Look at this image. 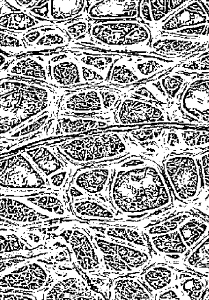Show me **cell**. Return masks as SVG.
<instances>
[{"instance_id":"obj_1","label":"cell","mask_w":209,"mask_h":300,"mask_svg":"<svg viewBox=\"0 0 209 300\" xmlns=\"http://www.w3.org/2000/svg\"><path fill=\"white\" fill-rule=\"evenodd\" d=\"M116 208L124 214L151 212L169 205V188L156 165L140 163L119 169L111 184Z\"/></svg>"},{"instance_id":"obj_2","label":"cell","mask_w":209,"mask_h":300,"mask_svg":"<svg viewBox=\"0 0 209 300\" xmlns=\"http://www.w3.org/2000/svg\"><path fill=\"white\" fill-rule=\"evenodd\" d=\"M88 47L104 50L138 49L150 45L148 27L140 20H90Z\"/></svg>"},{"instance_id":"obj_3","label":"cell","mask_w":209,"mask_h":300,"mask_svg":"<svg viewBox=\"0 0 209 300\" xmlns=\"http://www.w3.org/2000/svg\"><path fill=\"white\" fill-rule=\"evenodd\" d=\"M59 148L71 160L81 163L117 157L128 149L121 135L114 132L71 139Z\"/></svg>"},{"instance_id":"obj_4","label":"cell","mask_w":209,"mask_h":300,"mask_svg":"<svg viewBox=\"0 0 209 300\" xmlns=\"http://www.w3.org/2000/svg\"><path fill=\"white\" fill-rule=\"evenodd\" d=\"M166 175L176 196L181 201L196 199L201 191V178L196 159L188 155H174L164 162Z\"/></svg>"},{"instance_id":"obj_5","label":"cell","mask_w":209,"mask_h":300,"mask_svg":"<svg viewBox=\"0 0 209 300\" xmlns=\"http://www.w3.org/2000/svg\"><path fill=\"white\" fill-rule=\"evenodd\" d=\"M45 179L25 154L20 153L1 160V187L39 188L47 185L46 182L48 181Z\"/></svg>"},{"instance_id":"obj_6","label":"cell","mask_w":209,"mask_h":300,"mask_svg":"<svg viewBox=\"0 0 209 300\" xmlns=\"http://www.w3.org/2000/svg\"><path fill=\"white\" fill-rule=\"evenodd\" d=\"M52 54L49 62L52 86L74 90L86 85L82 76L81 65L71 51H53Z\"/></svg>"},{"instance_id":"obj_7","label":"cell","mask_w":209,"mask_h":300,"mask_svg":"<svg viewBox=\"0 0 209 300\" xmlns=\"http://www.w3.org/2000/svg\"><path fill=\"white\" fill-rule=\"evenodd\" d=\"M52 57V53L28 54L18 56L0 71V79L17 77L51 86L49 62Z\"/></svg>"},{"instance_id":"obj_8","label":"cell","mask_w":209,"mask_h":300,"mask_svg":"<svg viewBox=\"0 0 209 300\" xmlns=\"http://www.w3.org/2000/svg\"><path fill=\"white\" fill-rule=\"evenodd\" d=\"M115 119L123 125L168 121L167 114L159 106L133 97L121 101L115 112Z\"/></svg>"},{"instance_id":"obj_9","label":"cell","mask_w":209,"mask_h":300,"mask_svg":"<svg viewBox=\"0 0 209 300\" xmlns=\"http://www.w3.org/2000/svg\"><path fill=\"white\" fill-rule=\"evenodd\" d=\"M180 103L187 117L199 124L209 126V79L197 80L186 86Z\"/></svg>"},{"instance_id":"obj_10","label":"cell","mask_w":209,"mask_h":300,"mask_svg":"<svg viewBox=\"0 0 209 300\" xmlns=\"http://www.w3.org/2000/svg\"><path fill=\"white\" fill-rule=\"evenodd\" d=\"M139 3L134 0H88L86 12L92 21L140 20Z\"/></svg>"},{"instance_id":"obj_11","label":"cell","mask_w":209,"mask_h":300,"mask_svg":"<svg viewBox=\"0 0 209 300\" xmlns=\"http://www.w3.org/2000/svg\"><path fill=\"white\" fill-rule=\"evenodd\" d=\"M60 111L61 113L105 112L100 89H67L60 101Z\"/></svg>"},{"instance_id":"obj_12","label":"cell","mask_w":209,"mask_h":300,"mask_svg":"<svg viewBox=\"0 0 209 300\" xmlns=\"http://www.w3.org/2000/svg\"><path fill=\"white\" fill-rule=\"evenodd\" d=\"M97 243L103 254L111 257L123 269L132 271L139 269L149 261L148 254L142 249L99 239Z\"/></svg>"},{"instance_id":"obj_13","label":"cell","mask_w":209,"mask_h":300,"mask_svg":"<svg viewBox=\"0 0 209 300\" xmlns=\"http://www.w3.org/2000/svg\"><path fill=\"white\" fill-rule=\"evenodd\" d=\"M209 24V17L198 1H189L161 23L164 33L184 28Z\"/></svg>"},{"instance_id":"obj_14","label":"cell","mask_w":209,"mask_h":300,"mask_svg":"<svg viewBox=\"0 0 209 300\" xmlns=\"http://www.w3.org/2000/svg\"><path fill=\"white\" fill-rule=\"evenodd\" d=\"M111 177V170L106 167L84 169L76 173L74 184L81 192L97 194L103 191Z\"/></svg>"},{"instance_id":"obj_15","label":"cell","mask_w":209,"mask_h":300,"mask_svg":"<svg viewBox=\"0 0 209 300\" xmlns=\"http://www.w3.org/2000/svg\"><path fill=\"white\" fill-rule=\"evenodd\" d=\"M0 30L24 33L32 29L52 26L55 22L37 19L27 11L16 10L0 15Z\"/></svg>"},{"instance_id":"obj_16","label":"cell","mask_w":209,"mask_h":300,"mask_svg":"<svg viewBox=\"0 0 209 300\" xmlns=\"http://www.w3.org/2000/svg\"><path fill=\"white\" fill-rule=\"evenodd\" d=\"M162 38L152 40L150 48L157 54L187 55L189 51L196 49L201 42L189 40V38L175 36L164 35ZM192 40V39H191Z\"/></svg>"},{"instance_id":"obj_17","label":"cell","mask_w":209,"mask_h":300,"mask_svg":"<svg viewBox=\"0 0 209 300\" xmlns=\"http://www.w3.org/2000/svg\"><path fill=\"white\" fill-rule=\"evenodd\" d=\"M24 153L47 179L54 173L66 170L65 164L46 146L30 149Z\"/></svg>"},{"instance_id":"obj_18","label":"cell","mask_w":209,"mask_h":300,"mask_svg":"<svg viewBox=\"0 0 209 300\" xmlns=\"http://www.w3.org/2000/svg\"><path fill=\"white\" fill-rule=\"evenodd\" d=\"M150 242L154 250L168 257H182L189 250L177 229L163 234L150 235Z\"/></svg>"},{"instance_id":"obj_19","label":"cell","mask_w":209,"mask_h":300,"mask_svg":"<svg viewBox=\"0 0 209 300\" xmlns=\"http://www.w3.org/2000/svg\"><path fill=\"white\" fill-rule=\"evenodd\" d=\"M70 43L66 33L55 25L50 26L37 42L29 48V54L45 50H62Z\"/></svg>"},{"instance_id":"obj_20","label":"cell","mask_w":209,"mask_h":300,"mask_svg":"<svg viewBox=\"0 0 209 300\" xmlns=\"http://www.w3.org/2000/svg\"><path fill=\"white\" fill-rule=\"evenodd\" d=\"M88 0H52V22H62L72 20L83 15L86 10Z\"/></svg>"},{"instance_id":"obj_21","label":"cell","mask_w":209,"mask_h":300,"mask_svg":"<svg viewBox=\"0 0 209 300\" xmlns=\"http://www.w3.org/2000/svg\"><path fill=\"white\" fill-rule=\"evenodd\" d=\"M188 250L193 248L209 232V225L196 217L187 218L177 227Z\"/></svg>"},{"instance_id":"obj_22","label":"cell","mask_w":209,"mask_h":300,"mask_svg":"<svg viewBox=\"0 0 209 300\" xmlns=\"http://www.w3.org/2000/svg\"><path fill=\"white\" fill-rule=\"evenodd\" d=\"M56 123V134L80 132L106 125V122L95 119L68 116L58 118Z\"/></svg>"},{"instance_id":"obj_23","label":"cell","mask_w":209,"mask_h":300,"mask_svg":"<svg viewBox=\"0 0 209 300\" xmlns=\"http://www.w3.org/2000/svg\"><path fill=\"white\" fill-rule=\"evenodd\" d=\"M116 300H151L148 291L137 280L131 278L116 280L113 286Z\"/></svg>"},{"instance_id":"obj_24","label":"cell","mask_w":209,"mask_h":300,"mask_svg":"<svg viewBox=\"0 0 209 300\" xmlns=\"http://www.w3.org/2000/svg\"><path fill=\"white\" fill-rule=\"evenodd\" d=\"M141 80L133 68L131 61L120 58L113 64L103 85H129Z\"/></svg>"},{"instance_id":"obj_25","label":"cell","mask_w":209,"mask_h":300,"mask_svg":"<svg viewBox=\"0 0 209 300\" xmlns=\"http://www.w3.org/2000/svg\"><path fill=\"white\" fill-rule=\"evenodd\" d=\"M174 271L170 268L163 265L150 267L143 275L145 284L157 293L169 288L175 281Z\"/></svg>"},{"instance_id":"obj_26","label":"cell","mask_w":209,"mask_h":300,"mask_svg":"<svg viewBox=\"0 0 209 300\" xmlns=\"http://www.w3.org/2000/svg\"><path fill=\"white\" fill-rule=\"evenodd\" d=\"M82 65L95 70L106 80L114 62L121 56L104 53L89 54L71 52Z\"/></svg>"},{"instance_id":"obj_27","label":"cell","mask_w":209,"mask_h":300,"mask_svg":"<svg viewBox=\"0 0 209 300\" xmlns=\"http://www.w3.org/2000/svg\"><path fill=\"white\" fill-rule=\"evenodd\" d=\"M74 250L79 264L85 270L98 268V257L87 237L83 233L76 232Z\"/></svg>"},{"instance_id":"obj_28","label":"cell","mask_w":209,"mask_h":300,"mask_svg":"<svg viewBox=\"0 0 209 300\" xmlns=\"http://www.w3.org/2000/svg\"><path fill=\"white\" fill-rule=\"evenodd\" d=\"M55 24L68 35L70 41V44L84 43L88 38L90 24L86 11L78 18L65 22H55Z\"/></svg>"},{"instance_id":"obj_29","label":"cell","mask_w":209,"mask_h":300,"mask_svg":"<svg viewBox=\"0 0 209 300\" xmlns=\"http://www.w3.org/2000/svg\"><path fill=\"white\" fill-rule=\"evenodd\" d=\"M1 52L9 56L29 54L28 47L23 40V33L0 30Z\"/></svg>"},{"instance_id":"obj_30","label":"cell","mask_w":209,"mask_h":300,"mask_svg":"<svg viewBox=\"0 0 209 300\" xmlns=\"http://www.w3.org/2000/svg\"><path fill=\"white\" fill-rule=\"evenodd\" d=\"M188 1L177 0H148L153 24L162 23Z\"/></svg>"},{"instance_id":"obj_31","label":"cell","mask_w":209,"mask_h":300,"mask_svg":"<svg viewBox=\"0 0 209 300\" xmlns=\"http://www.w3.org/2000/svg\"><path fill=\"white\" fill-rule=\"evenodd\" d=\"M173 62L172 60L151 57L136 58L134 61L132 60L131 63L136 73L142 80L163 72L165 70V63Z\"/></svg>"},{"instance_id":"obj_32","label":"cell","mask_w":209,"mask_h":300,"mask_svg":"<svg viewBox=\"0 0 209 300\" xmlns=\"http://www.w3.org/2000/svg\"><path fill=\"white\" fill-rule=\"evenodd\" d=\"M185 263L193 269L209 273V235L188 255Z\"/></svg>"},{"instance_id":"obj_33","label":"cell","mask_w":209,"mask_h":300,"mask_svg":"<svg viewBox=\"0 0 209 300\" xmlns=\"http://www.w3.org/2000/svg\"><path fill=\"white\" fill-rule=\"evenodd\" d=\"M205 280L190 275H184L178 283V290L184 299H200L206 289Z\"/></svg>"},{"instance_id":"obj_34","label":"cell","mask_w":209,"mask_h":300,"mask_svg":"<svg viewBox=\"0 0 209 300\" xmlns=\"http://www.w3.org/2000/svg\"><path fill=\"white\" fill-rule=\"evenodd\" d=\"M76 213L83 216L104 218H114L115 214L110 210L99 202L83 200L74 204Z\"/></svg>"},{"instance_id":"obj_35","label":"cell","mask_w":209,"mask_h":300,"mask_svg":"<svg viewBox=\"0 0 209 300\" xmlns=\"http://www.w3.org/2000/svg\"><path fill=\"white\" fill-rule=\"evenodd\" d=\"M180 145L186 147H202L209 145V131L203 130H176Z\"/></svg>"},{"instance_id":"obj_36","label":"cell","mask_w":209,"mask_h":300,"mask_svg":"<svg viewBox=\"0 0 209 300\" xmlns=\"http://www.w3.org/2000/svg\"><path fill=\"white\" fill-rule=\"evenodd\" d=\"M182 75L175 72L174 74H168L161 78L160 81L168 99H175L183 89L186 83Z\"/></svg>"},{"instance_id":"obj_37","label":"cell","mask_w":209,"mask_h":300,"mask_svg":"<svg viewBox=\"0 0 209 300\" xmlns=\"http://www.w3.org/2000/svg\"><path fill=\"white\" fill-rule=\"evenodd\" d=\"M106 234L112 237L130 242L141 247H146L140 233L132 228L112 227L107 230Z\"/></svg>"},{"instance_id":"obj_38","label":"cell","mask_w":209,"mask_h":300,"mask_svg":"<svg viewBox=\"0 0 209 300\" xmlns=\"http://www.w3.org/2000/svg\"><path fill=\"white\" fill-rule=\"evenodd\" d=\"M51 2L52 0H38L35 6L26 11L37 19L51 21Z\"/></svg>"},{"instance_id":"obj_39","label":"cell","mask_w":209,"mask_h":300,"mask_svg":"<svg viewBox=\"0 0 209 300\" xmlns=\"http://www.w3.org/2000/svg\"><path fill=\"white\" fill-rule=\"evenodd\" d=\"M167 35L175 36L177 37L195 39L200 36H209V24H203L192 27L179 30L173 32L166 33Z\"/></svg>"},{"instance_id":"obj_40","label":"cell","mask_w":209,"mask_h":300,"mask_svg":"<svg viewBox=\"0 0 209 300\" xmlns=\"http://www.w3.org/2000/svg\"><path fill=\"white\" fill-rule=\"evenodd\" d=\"M28 200L31 203L37 205L43 209H47V210H58L62 207V203L59 199L57 197L53 196H39L35 197H31L28 199Z\"/></svg>"},{"instance_id":"obj_41","label":"cell","mask_w":209,"mask_h":300,"mask_svg":"<svg viewBox=\"0 0 209 300\" xmlns=\"http://www.w3.org/2000/svg\"><path fill=\"white\" fill-rule=\"evenodd\" d=\"M30 80L3 79L0 80V95L19 90L26 86Z\"/></svg>"},{"instance_id":"obj_42","label":"cell","mask_w":209,"mask_h":300,"mask_svg":"<svg viewBox=\"0 0 209 300\" xmlns=\"http://www.w3.org/2000/svg\"><path fill=\"white\" fill-rule=\"evenodd\" d=\"M184 70L194 71L209 70V54L200 56L198 59L188 62H183L179 66Z\"/></svg>"},{"instance_id":"obj_43","label":"cell","mask_w":209,"mask_h":300,"mask_svg":"<svg viewBox=\"0 0 209 300\" xmlns=\"http://www.w3.org/2000/svg\"><path fill=\"white\" fill-rule=\"evenodd\" d=\"M81 65L83 78L86 85H103L105 83L106 80L95 70L81 64Z\"/></svg>"},{"instance_id":"obj_44","label":"cell","mask_w":209,"mask_h":300,"mask_svg":"<svg viewBox=\"0 0 209 300\" xmlns=\"http://www.w3.org/2000/svg\"><path fill=\"white\" fill-rule=\"evenodd\" d=\"M49 26H50L35 28L23 33V40L28 47V51L29 47L37 42Z\"/></svg>"},{"instance_id":"obj_45","label":"cell","mask_w":209,"mask_h":300,"mask_svg":"<svg viewBox=\"0 0 209 300\" xmlns=\"http://www.w3.org/2000/svg\"><path fill=\"white\" fill-rule=\"evenodd\" d=\"M100 91L104 111L107 112L117 103L119 94L116 91L107 89H100Z\"/></svg>"},{"instance_id":"obj_46","label":"cell","mask_w":209,"mask_h":300,"mask_svg":"<svg viewBox=\"0 0 209 300\" xmlns=\"http://www.w3.org/2000/svg\"><path fill=\"white\" fill-rule=\"evenodd\" d=\"M132 94L135 96L144 99L145 101L162 102L148 84L138 86L132 90Z\"/></svg>"},{"instance_id":"obj_47","label":"cell","mask_w":209,"mask_h":300,"mask_svg":"<svg viewBox=\"0 0 209 300\" xmlns=\"http://www.w3.org/2000/svg\"><path fill=\"white\" fill-rule=\"evenodd\" d=\"M205 187L209 188V151L198 155Z\"/></svg>"},{"instance_id":"obj_48","label":"cell","mask_w":209,"mask_h":300,"mask_svg":"<svg viewBox=\"0 0 209 300\" xmlns=\"http://www.w3.org/2000/svg\"><path fill=\"white\" fill-rule=\"evenodd\" d=\"M139 16L141 21L149 25L153 24L148 0H139Z\"/></svg>"},{"instance_id":"obj_49","label":"cell","mask_w":209,"mask_h":300,"mask_svg":"<svg viewBox=\"0 0 209 300\" xmlns=\"http://www.w3.org/2000/svg\"><path fill=\"white\" fill-rule=\"evenodd\" d=\"M156 300H184V298L178 289H165L157 293Z\"/></svg>"},{"instance_id":"obj_50","label":"cell","mask_w":209,"mask_h":300,"mask_svg":"<svg viewBox=\"0 0 209 300\" xmlns=\"http://www.w3.org/2000/svg\"><path fill=\"white\" fill-rule=\"evenodd\" d=\"M68 176V171L64 170L54 173L47 179L50 185L60 187L63 185Z\"/></svg>"},{"instance_id":"obj_51","label":"cell","mask_w":209,"mask_h":300,"mask_svg":"<svg viewBox=\"0 0 209 300\" xmlns=\"http://www.w3.org/2000/svg\"><path fill=\"white\" fill-rule=\"evenodd\" d=\"M18 56H9L0 52V71L3 70L9 64L16 59Z\"/></svg>"},{"instance_id":"obj_52","label":"cell","mask_w":209,"mask_h":300,"mask_svg":"<svg viewBox=\"0 0 209 300\" xmlns=\"http://www.w3.org/2000/svg\"><path fill=\"white\" fill-rule=\"evenodd\" d=\"M205 299L207 300H209V295L207 296V298H206Z\"/></svg>"}]
</instances>
